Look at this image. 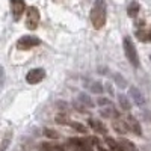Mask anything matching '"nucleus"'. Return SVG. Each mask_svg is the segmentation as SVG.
Segmentation results:
<instances>
[{
	"label": "nucleus",
	"mask_w": 151,
	"mask_h": 151,
	"mask_svg": "<svg viewBox=\"0 0 151 151\" xmlns=\"http://www.w3.org/2000/svg\"><path fill=\"white\" fill-rule=\"evenodd\" d=\"M136 38L142 42H151V29H139L136 30Z\"/></svg>",
	"instance_id": "nucleus-10"
},
{
	"label": "nucleus",
	"mask_w": 151,
	"mask_h": 151,
	"mask_svg": "<svg viewBox=\"0 0 151 151\" xmlns=\"http://www.w3.org/2000/svg\"><path fill=\"white\" fill-rule=\"evenodd\" d=\"M79 98H80V101H82V103H86L89 107L92 106V101H89V97H88V95H83V94H82Z\"/></svg>",
	"instance_id": "nucleus-20"
},
{
	"label": "nucleus",
	"mask_w": 151,
	"mask_h": 151,
	"mask_svg": "<svg viewBox=\"0 0 151 151\" xmlns=\"http://www.w3.org/2000/svg\"><path fill=\"white\" fill-rule=\"evenodd\" d=\"M124 52H125V56H127L129 62L133 65V67H139V56H137V52H136V47L133 44V41L130 40V36H125L124 38Z\"/></svg>",
	"instance_id": "nucleus-2"
},
{
	"label": "nucleus",
	"mask_w": 151,
	"mask_h": 151,
	"mask_svg": "<svg viewBox=\"0 0 151 151\" xmlns=\"http://www.w3.org/2000/svg\"><path fill=\"white\" fill-rule=\"evenodd\" d=\"M41 41L38 40L36 36H30V35H26V36H21L18 42H17V48L18 50H30L33 48L35 45H40Z\"/></svg>",
	"instance_id": "nucleus-4"
},
{
	"label": "nucleus",
	"mask_w": 151,
	"mask_h": 151,
	"mask_svg": "<svg viewBox=\"0 0 151 151\" xmlns=\"http://www.w3.org/2000/svg\"><path fill=\"white\" fill-rule=\"evenodd\" d=\"M130 95L133 97V100H134V103L136 104H139V106H142L144 103H145V98L142 97V94L136 89V88H130Z\"/></svg>",
	"instance_id": "nucleus-12"
},
{
	"label": "nucleus",
	"mask_w": 151,
	"mask_h": 151,
	"mask_svg": "<svg viewBox=\"0 0 151 151\" xmlns=\"http://www.w3.org/2000/svg\"><path fill=\"white\" fill-rule=\"evenodd\" d=\"M70 145H73V151H91L89 147H86V142L83 139H70Z\"/></svg>",
	"instance_id": "nucleus-8"
},
{
	"label": "nucleus",
	"mask_w": 151,
	"mask_h": 151,
	"mask_svg": "<svg viewBox=\"0 0 151 151\" xmlns=\"http://www.w3.org/2000/svg\"><path fill=\"white\" fill-rule=\"evenodd\" d=\"M124 124H125V127H127V132L130 130V132H133V133H134V134H137V136H141V134H142L139 122H137V121H136V118H133L132 115H129L127 118H125Z\"/></svg>",
	"instance_id": "nucleus-7"
},
{
	"label": "nucleus",
	"mask_w": 151,
	"mask_h": 151,
	"mask_svg": "<svg viewBox=\"0 0 151 151\" xmlns=\"http://www.w3.org/2000/svg\"><path fill=\"white\" fill-rule=\"evenodd\" d=\"M24 9H26L24 0H11V11H12V15H14V20H20Z\"/></svg>",
	"instance_id": "nucleus-6"
},
{
	"label": "nucleus",
	"mask_w": 151,
	"mask_h": 151,
	"mask_svg": "<svg viewBox=\"0 0 151 151\" xmlns=\"http://www.w3.org/2000/svg\"><path fill=\"white\" fill-rule=\"evenodd\" d=\"M44 77H45V71H44L42 68H33V70H30V71L27 73L26 82L30 83V85H36V83L42 82Z\"/></svg>",
	"instance_id": "nucleus-5"
},
{
	"label": "nucleus",
	"mask_w": 151,
	"mask_h": 151,
	"mask_svg": "<svg viewBox=\"0 0 151 151\" xmlns=\"http://www.w3.org/2000/svg\"><path fill=\"white\" fill-rule=\"evenodd\" d=\"M89 125L95 130V132H98V133H101V134H104L107 130H106V127L103 125V122L101 121H98V119H94V118H91L89 119Z\"/></svg>",
	"instance_id": "nucleus-11"
},
{
	"label": "nucleus",
	"mask_w": 151,
	"mask_h": 151,
	"mask_svg": "<svg viewBox=\"0 0 151 151\" xmlns=\"http://www.w3.org/2000/svg\"><path fill=\"white\" fill-rule=\"evenodd\" d=\"M119 104H121V107L124 110H129L130 109V103H129V100H127V97H125V95H119Z\"/></svg>",
	"instance_id": "nucleus-16"
},
{
	"label": "nucleus",
	"mask_w": 151,
	"mask_h": 151,
	"mask_svg": "<svg viewBox=\"0 0 151 151\" xmlns=\"http://www.w3.org/2000/svg\"><path fill=\"white\" fill-rule=\"evenodd\" d=\"M113 129H115L116 133H119V134L127 133V127H125L124 121H121V119H115V121H113Z\"/></svg>",
	"instance_id": "nucleus-14"
},
{
	"label": "nucleus",
	"mask_w": 151,
	"mask_h": 151,
	"mask_svg": "<svg viewBox=\"0 0 151 151\" xmlns=\"http://www.w3.org/2000/svg\"><path fill=\"white\" fill-rule=\"evenodd\" d=\"M41 148H42L44 151H62V147L53 145V144H42Z\"/></svg>",
	"instance_id": "nucleus-15"
},
{
	"label": "nucleus",
	"mask_w": 151,
	"mask_h": 151,
	"mask_svg": "<svg viewBox=\"0 0 151 151\" xmlns=\"http://www.w3.org/2000/svg\"><path fill=\"white\" fill-rule=\"evenodd\" d=\"M116 142H118V145L121 147L122 151H139L133 142H130L129 139H125V137H119Z\"/></svg>",
	"instance_id": "nucleus-9"
},
{
	"label": "nucleus",
	"mask_w": 151,
	"mask_h": 151,
	"mask_svg": "<svg viewBox=\"0 0 151 151\" xmlns=\"http://www.w3.org/2000/svg\"><path fill=\"white\" fill-rule=\"evenodd\" d=\"M3 80H5V73H3V68H0V86H2Z\"/></svg>",
	"instance_id": "nucleus-21"
},
{
	"label": "nucleus",
	"mask_w": 151,
	"mask_h": 151,
	"mask_svg": "<svg viewBox=\"0 0 151 151\" xmlns=\"http://www.w3.org/2000/svg\"><path fill=\"white\" fill-rule=\"evenodd\" d=\"M44 134H45V136H48V137H53V139L59 137V133H58V132H55V130H52V129H45V130H44Z\"/></svg>",
	"instance_id": "nucleus-19"
},
{
	"label": "nucleus",
	"mask_w": 151,
	"mask_h": 151,
	"mask_svg": "<svg viewBox=\"0 0 151 151\" xmlns=\"http://www.w3.org/2000/svg\"><path fill=\"white\" fill-rule=\"evenodd\" d=\"M107 20V6L104 0H95L91 9V23L95 29H101Z\"/></svg>",
	"instance_id": "nucleus-1"
},
{
	"label": "nucleus",
	"mask_w": 151,
	"mask_h": 151,
	"mask_svg": "<svg viewBox=\"0 0 151 151\" xmlns=\"http://www.w3.org/2000/svg\"><path fill=\"white\" fill-rule=\"evenodd\" d=\"M139 9H141V6H139V3L137 2H132L130 5H129V8H127V15L129 17H136L137 14H139Z\"/></svg>",
	"instance_id": "nucleus-13"
},
{
	"label": "nucleus",
	"mask_w": 151,
	"mask_h": 151,
	"mask_svg": "<svg viewBox=\"0 0 151 151\" xmlns=\"http://www.w3.org/2000/svg\"><path fill=\"white\" fill-rule=\"evenodd\" d=\"M68 125H70V127H74L76 130H79L82 133H86V127H85V125H80V122H70Z\"/></svg>",
	"instance_id": "nucleus-17"
},
{
	"label": "nucleus",
	"mask_w": 151,
	"mask_h": 151,
	"mask_svg": "<svg viewBox=\"0 0 151 151\" xmlns=\"http://www.w3.org/2000/svg\"><path fill=\"white\" fill-rule=\"evenodd\" d=\"M40 24V11L36 9V6H29L26 12V26L30 30H35Z\"/></svg>",
	"instance_id": "nucleus-3"
},
{
	"label": "nucleus",
	"mask_w": 151,
	"mask_h": 151,
	"mask_svg": "<svg viewBox=\"0 0 151 151\" xmlns=\"http://www.w3.org/2000/svg\"><path fill=\"white\" fill-rule=\"evenodd\" d=\"M56 122H60V124H65V125H68L71 121L68 119V116H67V115H58V116H56Z\"/></svg>",
	"instance_id": "nucleus-18"
}]
</instances>
